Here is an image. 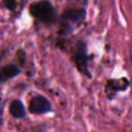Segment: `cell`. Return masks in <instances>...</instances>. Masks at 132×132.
I'll return each instance as SVG.
<instances>
[{"label": "cell", "instance_id": "1", "mask_svg": "<svg viewBox=\"0 0 132 132\" xmlns=\"http://www.w3.org/2000/svg\"><path fill=\"white\" fill-rule=\"evenodd\" d=\"M30 13L42 23L51 24L56 20V11L50 1H39L30 5Z\"/></svg>", "mask_w": 132, "mask_h": 132}, {"label": "cell", "instance_id": "2", "mask_svg": "<svg viewBox=\"0 0 132 132\" xmlns=\"http://www.w3.org/2000/svg\"><path fill=\"white\" fill-rule=\"evenodd\" d=\"M73 60H74V63L76 65V68L78 69V71L82 74L90 76V72L88 70L89 57H88V53H87V44L85 41L79 40L76 43L75 51L73 54Z\"/></svg>", "mask_w": 132, "mask_h": 132}, {"label": "cell", "instance_id": "3", "mask_svg": "<svg viewBox=\"0 0 132 132\" xmlns=\"http://www.w3.org/2000/svg\"><path fill=\"white\" fill-rule=\"evenodd\" d=\"M29 110L34 114H43L52 110V103L46 97L36 95L29 102Z\"/></svg>", "mask_w": 132, "mask_h": 132}, {"label": "cell", "instance_id": "4", "mask_svg": "<svg viewBox=\"0 0 132 132\" xmlns=\"http://www.w3.org/2000/svg\"><path fill=\"white\" fill-rule=\"evenodd\" d=\"M20 72H21V69L16 65H13V64L5 65L0 69V84L19 75Z\"/></svg>", "mask_w": 132, "mask_h": 132}, {"label": "cell", "instance_id": "5", "mask_svg": "<svg viewBox=\"0 0 132 132\" xmlns=\"http://www.w3.org/2000/svg\"><path fill=\"white\" fill-rule=\"evenodd\" d=\"M9 113L14 119H23L26 116V109L23 102L19 99H14L11 101L9 105Z\"/></svg>", "mask_w": 132, "mask_h": 132}, {"label": "cell", "instance_id": "6", "mask_svg": "<svg viewBox=\"0 0 132 132\" xmlns=\"http://www.w3.org/2000/svg\"><path fill=\"white\" fill-rule=\"evenodd\" d=\"M84 16H85L84 9H69L66 10L62 15L64 21H68L71 23H77L80 20H82Z\"/></svg>", "mask_w": 132, "mask_h": 132}, {"label": "cell", "instance_id": "7", "mask_svg": "<svg viewBox=\"0 0 132 132\" xmlns=\"http://www.w3.org/2000/svg\"><path fill=\"white\" fill-rule=\"evenodd\" d=\"M4 6L7 9L13 10L16 7V2H15V0H4Z\"/></svg>", "mask_w": 132, "mask_h": 132}]
</instances>
